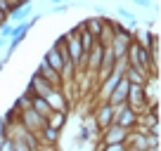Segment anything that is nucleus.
I'll return each mask as SVG.
<instances>
[{
  "mask_svg": "<svg viewBox=\"0 0 161 151\" xmlns=\"http://www.w3.org/2000/svg\"><path fill=\"white\" fill-rule=\"evenodd\" d=\"M0 151H12V146H10V142L5 139V137H3V139H0Z\"/></svg>",
  "mask_w": 161,
  "mask_h": 151,
  "instance_id": "23",
  "label": "nucleus"
},
{
  "mask_svg": "<svg viewBox=\"0 0 161 151\" xmlns=\"http://www.w3.org/2000/svg\"><path fill=\"white\" fill-rule=\"evenodd\" d=\"M114 123L121 125V128H126V130H133L135 123H137V113L128 104H121V106L114 109Z\"/></svg>",
  "mask_w": 161,
  "mask_h": 151,
  "instance_id": "4",
  "label": "nucleus"
},
{
  "mask_svg": "<svg viewBox=\"0 0 161 151\" xmlns=\"http://www.w3.org/2000/svg\"><path fill=\"white\" fill-rule=\"evenodd\" d=\"M31 14H33V3L29 0V3H24V5H21L19 10H14V12H12V14L7 17V21H17V24H24V21L29 19Z\"/></svg>",
  "mask_w": 161,
  "mask_h": 151,
  "instance_id": "11",
  "label": "nucleus"
},
{
  "mask_svg": "<svg viewBox=\"0 0 161 151\" xmlns=\"http://www.w3.org/2000/svg\"><path fill=\"white\" fill-rule=\"evenodd\" d=\"M45 102L50 104V109H52V111H69V99H66V95L62 92V87L52 90L50 95L45 97Z\"/></svg>",
  "mask_w": 161,
  "mask_h": 151,
  "instance_id": "10",
  "label": "nucleus"
},
{
  "mask_svg": "<svg viewBox=\"0 0 161 151\" xmlns=\"http://www.w3.org/2000/svg\"><path fill=\"white\" fill-rule=\"evenodd\" d=\"M92 139H95V137H92L83 125H80V128H78V132L74 135V144H76V146H78V144L83 146V144H88V142H92Z\"/></svg>",
  "mask_w": 161,
  "mask_h": 151,
  "instance_id": "16",
  "label": "nucleus"
},
{
  "mask_svg": "<svg viewBox=\"0 0 161 151\" xmlns=\"http://www.w3.org/2000/svg\"><path fill=\"white\" fill-rule=\"evenodd\" d=\"M107 19H109V17H107ZM80 26H83V29H86L88 33L97 40V38H100V33H102V26H104V19H100V17H90V19H86Z\"/></svg>",
  "mask_w": 161,
  "mask_h": 151,
  "instance_id": "13",
  "label": "nucleus"
},
{
  "mask_svg": "<svg viewBox=\"0 0 161 151\" xmlns=\"http://www.w3.org/2000/svg\"><path fill=\"white\" fill-rule=\"evenodd\" d=\"M128 87H130V83L126 81V78H121L119 83H116V87L111 90V95L107 97V104H111L116 109V106L126 104V97H128Z\"/></svg>",
  "mask_w": 161,
  "mask_h": 151,
  "instance_id": "8",
  "label": "nucleus"
},
{
  "mask_svg": "<svg viewBox=\"0 0 161 151\" xmlns=\"http://www.w3.org/2000/svg\"><path fill=\"white\" fill-rule=\"evenodd\" d=\"M97 151H128V146L126 144H104V146H100Z\"/></svg>",
  "mask_w": 161,
  "mask_h": 151,
  "instance_id": "18",
  "label": "nucleus"
},
{
  "mask_svg": "<svg viewBox=\"0 0 161 151\" xmlns=\"http://www.w3.org/2000/svg\"><path fill=\"white\" fill-rule=\"evenodd\" d=\"M128 135H130V130H126V128H121V125H116V123H111L109 128L100 130L97 139H100V146H104V144H126Z\"/></svg>",
  "mask_w": 161,
  "mask_h": 151,
  "instance_id": "3",
  "label": "nucleus"
},
{
  "mask_svg": "<svg viewBox=\"0 0 161 151\" xmlns=\"http://www.w3.org/2000/svg\"><path fill=\"white\" fill-rule=\"evenodd\" d=\"M57 142H59V130H52L47 125L38 135V144H43V146H57Z\"/></svg>",
  "mask_w": 161,
  "mask_h": 151,
  "instance_id": "14",
  "label": "nucleus"
},
{
  "mask_svg": "<svg viewBox=\"0 0 161 151\" xmlns=\"http://www.w3.org/2000/svg\"><path fill=\"white\" fill-rule=\"evenodd\" d=\"M123 78H126L130 85H145L147 78H149V73H142V71H137V69H133V66H128L126 73H123Z\"/></svg>",
  "mask_w": 161,
  "mask_h": 151,
  "instance_id": "15",
  "label": "nucleus"
},
{
  "mask_svg": "<svg viewBox=\"0 0 161 151\" xmlns=\"http://www.w3.org/2000/svg\"><path fill=\"white\" fill-rule=\"evenodd\" d=\"M126 61H128V66H133V69L142 71V73L154 76V73H152V64H149V55H147V50L140 45V40H135V38H133L130 45H128Z\"/></svg>",
  "mask_w": 161,
  "mask_h": 151,
  "instance_id": "1",
  "label": "nucleus"
},
{
  "mask_svg": "<svg viewBox=\"0 0 161 151\" xmlns=\"http://www.w3.org/2000/svg\"><path fill=\"white\" fill-rule=\"evenodd\" d=\"M33 151H55V146H43V144H38Z\"/></svg>",
  "mask_w": 161,
  "mask_h": 151,
  "instance_id": "24",
  "label": "nucleus"
},
{
  "mask_svg": "<svg viewBox=\"0 0 161 151\" xmlns=\"http://www.w3.org/2000/svg\"><path fill=\"white\" fill-rule=\"evenodd\" d=\"M135 7H142V10H154V3L152 0H130Z\"/></svg>",
  "mask_w": 161,
  "mask_h": 151,
  "instance_id": "19",
  "label": "nucleus"
},
{
  "mask_svg": "<svg viewBox=\"0 0 161 151\" xmlns=\"http://www.w3.org/2000/svg\"><path fill=\"white\" fill-rule=\"evenodd\" d=\"M92 121H95L97 130H104L114 123V106L107 104V102H100L95 106V113H92Z\"/></svg>",
  "mask_w": 161,
  "mask_h": 151,
  "instance_id": "6",
  "label": "nucleus"
},
{
  "mask_svg": "<svg viewBox=\"0 0 161 151\" xmlns=\"http://www.w3.org/2000/svg\"><path fill=\"white\" fill-rule=\"evenodd\" d=\"M66 113H69V111H52L50 116L45 118V125L52 128V130H59L62 132V128L66 125Z\"/></svg>",
  "mask_w": 161,
  "mask_h": 151,
  "instance_id": "12",
  "label": "nucleus"
},
{
  "mask_svg": "<svg viewBox=\"0 0 161 151\" xmlns=\"http://www.w3.org/2000/svg\"><path fill=\"white\" fill-rule=\"evenodd\" d=\"M5 21H7V14H5V10H3V7H0V26L5 24Z\"/></svg>",
  "mask_w": 161,
  "mask_h": 151,
  "instance_id": "25",
  "label": "nucleus"
},
{
  "mask_svg": "<svg viewBox=\"0 0 161 151\" xmlns=\"http://www.w3.org/2000/svg\"><path fill=\"white\" fill-rule=\"evenodd\" d=\"M116 17H123V19H128V21H135V14H133L128 7H116Z\"/></svg>",
  "mask_w": 161,
  "mask_h": 151,
  "instance_id": "17",
  "label": "nucleus"
},
{
  "mask_svg": "<svg viewBox=\"0 0 161 151\" xmlns=\"http://www.w3.org/2000/svg\"><path fill=\"white\" fill-rule=\"evenodd\" d=\"M52 90H57L55 85H50V83L47 81H43V78H40V76H31V81H29V87H26V92L24 95L26 97H43V99H45L47 95H50Z\"/></svg>",
  "mask_w": 161,
  "mask_h": 151,
  "instance_id": "7",
  "label": "nucleus"
},
{
  "mask_svg": "<svg viewBox=\"0 0 161 151\" xmlns=\"http://www.w3.org/2000/svg\"><path fill=\"white\" fill-rule=\"evenodd\" d=\"M69 10V3H62V5H52V14H64V12Z\"/></svg>",
  "mask_w": 161,
  "mask_h": 151,
  "instance_id": "21",
  "label": "nucleus"
},
{
  "mask_svg": "<svg viewBox=\"0 0 161 151\" xmlns=\"http://www.w3.org/2000/svg\"><path fill=\"white\" fill-rule=\"evenodd\" d=\"M126 104L130 106L135 113H142L147 109V97H145V87L142 85H130L128 87V97H126Z\"/></svg>",
  "mask_w": 161,
  "mask_h": 151,
  "instance_id": "5",
  "label": "nucleus"
},
{
  "mask_svg": "<svg viewBox=\"0 0 161 151\" xmlns=\"http://www.w3.org/2000/svg\"><path fill=\"white\" fill-rule=\"evenodd\" d=\"M92 10H95V14L100 17V19H107V17H109V14H107V7H102V5H95Z\"/></svg>",
  "mask_w": 161,
  "mask_h": 151,
  "instance_id": "22",
  "label": "nucleus"
},
{
  "mask_svg": "<svg viewBox=\"0 0 161 151\" xmlns=\"http://www.w3.org/2000/svg\"><path fill=\"white\" fill-rule=\"evenodd\" d=\"M50 5H62V3H66V0H47Z\"/></svg>",
  "mask_w": 161,
  "mask_h": 151,
  "instance_id": "26",
  "label": "nucleus"
},
{
  "mask_svg": "<svg viewBox=\"0 0 161 151\" xmlns=\"http://www.w3.org/2000/svg\"><path fill=\"white\" fill-rule=\"evenodd\" d=\"M36 76H40L43 81H47L50 85H55V87H62V78H59V73H57V71L52 69V66L47 64L45 59H40V64H38V71H36Z\"/></svg>",
  "mask_w": 161,
  "mask_h": 151,
  "instance_id": "9",
  "label": "nucleus"
},
{
  "mask_svg": "<svg viewBox=\"0 0 161 151\" xmlns=\"http://www.w3.org/2000/svg\"><path fill=\"white\" fill-rule=\"evenodd\" d=\"M12 29H14V26H12L10 21H5V24L0 26V33H3V38H10V35H12Z\"/></svg>",
  "mask_w": 161,
  "mask_h": 151,
  "instance_id": "20",
  "label": "nucleus"
},
{
  "mask_svg": "<svg viewBox=\"0 0 161 151\" xmlns=\"http://www.w3.org/2000/svg\"><path fill=\"white\" fill-rule=\"evenodd\" d=\"M135 38V35L130 33L128 29H123L121 24H116V31H114V38H111V52H114L116 59H121V57H126L128 52V45H130V40Z\"/></svg>",
  "mask_w": 161,
  "mask_h": 151,
  "instance_id": "2",
  "label": "nucleus"
}]
</instances>
